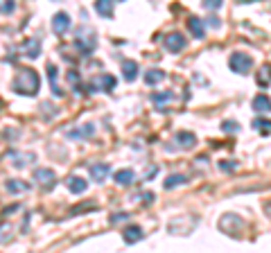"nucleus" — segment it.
<instances>
[{
  "label": "nucleus",
  "instance_id": "20",
  "mask_svg": "<svg viewBox=\"0 0 271 253\" xmlns=\"http://www.w3.org/2000/svg\"><path fill=\"white\" fill-rule=\"evenodd\" d=\"M165 79V72L158 70V68H154V70H147L145 72V82H147V86H156V84H160Z\"/></svg>",
  "mask_w": 271,
  "mask_h": 253
},
{
  "label": "nucleus",
  "instance_id": "19",
  "mask_svg": "<svg viewBox=\"0 0 271 253\" xmlns=\"http://www.w3.org/2000/svg\"><path fill=\"white\" fill-rule=\"evenodd\" d=\"M133 179H136V174L131 170H118L116 176H113V181H116L118 186H131Z\"/></svg>",
  "mask_w": 271,
  "mask_h": 253
},
{
  "label": "nucleus",
  "instance_id": "28",
  "mask_svg": "<svg viewBox=\"0 0 271 253\" xmlns=\"http://www.w3.org/2000/svg\"><path fill=\"white\" fill-rule=\"evenodd\" d=\"M224 5V0H203V7L210 9V12H215V9H220Z\"/></svg>",
  "mask_w": 271,
  "mask_h": 253
},
{
  "label": "nucleus",
  "instance_id": "33",
  "mask_svg": "<svg viewBox=\"0 0 271 253\" xmlns=\"http://www.w3.org/2000/svg\"><path fill=\"white\" fill-rule=\"evenodd\" d=\"M143 201L145 204H152L154 201V194L152 192H143Z\"/></svg>",
  "mask_w": 271,
  "mask_h": 253
},
{
  "label": "nucleus",
  "instance_id": "1",
  "mask_svg": "<svg viewBox=\"0 0 271 253\" xmlns=\"http://www.w3.org/2000/svg\"><path fill=\"white\" fill-rule=\"evenodd\" d=\"M12 88L18 95L34 97L41 88V79H39V75H36V70H32V68H20V70L16 72V77H14V82H12Z\"/></svg>",
  "mask_w": 271,
  "mask_h": 253
},
{
  "label": "nucleus",
  "instance_id": "8",
  "mask_svg": "<svg viewBox=\"0 0 271 253\" xmlns=\"http://www.w3.org/2000/svg\"><path fill=\"white\" fill-rule=\"evenodd\" d=\"M95 134V124H84V127H79V129H70L68 131V138H72V140H86V138H91V136Z\"/></svg>",
  "mask_w": 271,
  "mask_h": 253
},
{
  "label": "nucleus",
  "instance_id": "29",
  "mask_svg": "<svg viewBox=\"0 0 271 253\" xmlns=\"http://www.w3.org/2000/svg\"><path fill=\"white\" fill-rule=\"evenodd\" d=\"M235 167H237L235 161H220V170H222V172H233Z\"/></svg>",
  "mask_w": 271,
  "mask_h": 253
},
{
  "label": "nucleus",
  "instance_id": "17",
  "mask_svg": "<svg viewBox=\"0 0 271 253\" xmlns=\"http://www.w3.org/2000/svg\"><path fill=\"white\" fill-rule=\"evenodd\" d=\"M95 12L104 18H113V0H95Z\"/></svg>",
  "mask_w": 271,
  "mask_h": 253
},
{
  "label": "nucleus",
  "instance_id": "21",
  "mask_svg": "<svg viewBox=\"0 0 271 253\" xmlns=\"http://www.w3.org/2000/svg\"><path fill=\"white\" fill-rule=\"evenodd\" d=\"M30 183H25V181H18V179H9L7 181V190L12 194H16V192H30Z\"/></svg>",
  "mask_w": 271,
  "mask_h": 253
},
{
  "label": "nucleus",
  "instance_id": "32",
  "mask_svg": "<svg viewBox=\"0 0 271 253\" xmlns=\"http://www.w3.org/2000/svg\"><path fill=\"white\" fill-rule=\"evenodd\" d=\"M224 131H237V122H233V120L224 122Z\"/></svg>",
  "mask_w": 271,
  "mask_h": 253
},
{
  "label": "nucleus",
  "instance_id": "25",
  "mask_svg": "<svg viewBox=\"0 0 271 253\" xmlns=\"http://www.w3.org/2000/svg\"><path fill=\"white\" fill-rule=\"evenodd\" d=\"M253 129H255V131H260V134H262V136L271 134V120L255 118V120H253Z\"/></svg>",
  "mask_w": 271,
  "mask_h": 253
},
{
  "label": "nucleus",
  "instance_id": "10",
  "mask_svg": "<svg viewBox=\"0 0 271 253\" xmlns=\"http://www.w3.org/2000/svg\"><path fill=\"white\" fill-rule=\"evenodd\" d=\"M187 28H190V34L195 36V39H203V36H206V28H203V20L199 16H190V18H187Z\"/></svg>",
  "mask_w": 271,
  "mask_h": 253
},
{
  "label": "nucleus",
  "instance_id": "14",
  "mask_svg": "<svg viewBox=\"0 0 271 253\" xmlns=\"http://www.w3.org/2000/svg\"><path fill=\"white\" fill-rule=\"evenodd\" d=\"M174 140L179 142V147H183V149H190V147L197 145V136L190 134V131H179V134L174 136Z\"/></svg>",
  "mask_w": 271,
  "mask_h": 253
},
{
  "label": "nucleus",
  "instance_id": "2",
  "mask_svg": "<svg viewBox=\"0 0 271 253\" xmlns=\"http://www.w3.org/2000/svg\"><path fill=\"white\" fill-rule=\"evenodd\" d=\"M95 45H97L95 30L88 28V25H84V28L77 30V34H75V47L79 50L82 57H91L93 52H95Z\"/></svg>",
  "mask_w": 271,
  "mask_h": 253
},
{
  "label": "nucleus",
  "instance_id": "9",
  "mask_svg": "<svg viewBox=\"0 0 271 253\" xmlns=\"http://www.w3.org/2000/svg\"><path fill=\"white\" fill-rule=\"evenodd\" d=\"M66 183H68V190H70L72 194H84V192H86V188H88V183H86L82 176H77V174L68 176V179H66Z\"/></svg>",
  "mask_w": 271,
  "mask_h": 253
},
{
  "label": "nucleus",
  "instance_id": "12",
  "mask_svg": "<svg viewBox=\"0 0 271 253\" xmlns=\"http://www.w3.org/2000/svg\"><path fill=\"white\" fill-rule=\"evenodd\" d=\"M109 170H111L109 163H95V165H91V179L95 183H102L109 176Z\"/></svg>",
  "mask_w": 271,
  "mask_h": 253
},
{
  "label": "nucleus",
  "instance_id": "24",
  "mask_svg": "<svg viewBox=\"0 0 271 253\" xmlns=\"http://www.w3.org/2000/svg\"><path fill=\"white\" fill-rule=\"evenodd\" d=\"M258 84H260L262 88L271 84V66H269V63H264V66L260 68V72H258Z\"/></svg>",
  "mask_w": 271,
  "mask_h": 253
},
{
  "label": "nucleus",
  "instance_id": "5",
  "mask_svg": "<svg viewBox=\"0 0 271 253\" xmlns=\"http://www.w3.org/2000/svg\"><path fill=\"white\" fill-rule=\"evenodd\" d=\"M70 25H72V20L66 12H57L52 16V30H55V34H66L70 30Z\"/></svg>",
  "mask_w": 271,
  "mask_h": 253
},
{
  "label": "nucleus",
  "instance_id": "27",
  "mask_svg": "<svg viewBox=\"0 0 271 253\" xmlns=\"http://www.w3.org/2000/svg\"><path fill=\"white\" fill-rule=\"evenodd\" d=\"M14 9H16L14 0H0V14H12Z\"/></svg>",
  "mask_w": 271,
  "mask_h": 253
},
{
  "label": "nucleus",
  "instance_id": "3",
  "mask_svg": "<svg viewBox=\"0 0 271 253\" xmlns=\"http://www.w3.org/2000/svg\"><path fill=\"white\" fill-rule=\"evenodd\" d=\"M228 66H231V70L237 72V75H247L253 68V59L249 55H244V52H233L231 59H228Z\"/></svg>",
  "mask_w": 271,
  "mask_h": 253
},
{
  "label": "nucleus",
  "instance_id": "31",
  "mask_svg": "<svg viewBox=\"0 0 271 253\" xmlns=\"http://www.w3.org/2000/svg\"><path fill=\"white\" fill-rule=\"evenodd\" d=\"M156 174H158V165H152L147 172H145V181H152Z\"/></svg>",
  "mask_w": 271,
  "mask_h": 253
},
{
  "label": "nucleus",
  "instance_id": "30",
  "mask_svg": "<svg viewBox=\"0 0 271 253\" xmlns=\"http://www.w3.org/2000/svg\"><path fill=\"white\" fill-rule=\"evenodd\" d=\"M129 217H131L129 213H116V215H111V224H118V221H124Z\"/></svg>",
  "mask_w": 271,
  "mask_h": 253
},
{
  "label": "nucleus",
  "instance_id": "18",
  "mask_svg": "<svg viewBox=\"0 0 271 253\" xmlns=\"http://www.w3.org/2000/svg\"><path fill=\"white\" fill-rule=\"evenodd\" d=\"M122 77L127 79V82H133L136 77H138V63L131 61V59H127L122 63Z\"/></svg>",
  "mask_w": 271,
  "mask_h": 253
},
{
  "label": "nucleus",
  "instance_id": "4",
  "mask_svg": "<svg viewBox=\"0 0 271 253\" xmlns=\"http://www.w3.org/2000/svg\"><path fill=\"white\" fill-rule=\"evenodd\" d=\"M34 179H36V183H39L43 190H50L55 188V183H57V176H55V172L48 170V167H39V170L34 172Z\"/></svg>",
  "mask_w": 271,
  "mask_h": 253
},
{
  "label": "nucleus",
  "instance_id": "7",
  "mask_svg": "<svg viewBox=\"0 0 271 253\" xmlns=\"http://www.w3.org/2000/svg\"><path fill=\"white\" fill-rule=\"evenodd\" d=\"M165 47L170 52H181L185 47V36L179 34V32H172V34L165 36Z\"/></svg>",
  "mask_w": 271,
  "mask_h": 253
},
{
  "label": "nucleus",
  "instance_id": "16",
  "mask_svg": "<svg viewBox=\"0 0 271 253\" xmlns=\"http://www.w3.org/2000/svg\"><path fill=\"white\" fill-rule=\"evenodd\" d=\"M190 181V179L185 176V174H170L168 179H165V190H174V188H179V186H185V183Z\"/></svg>",
  "mask_w": 271,
  "mask_h": 253
},
{
  "label": "nucleus",
  "instance_id": "23",
  "mask_svg": "<svg viewBox=\"0 0 271 253\" xmlns=\"http://www.w3.org/2000/svg\"><path fill=\"white\" fill-rule=\"evenodd\" d=\"M48 77H50V84H52V93H55L57 97H61L64 91H61L59 84H57V66H52V63H48Z\"/></svg>",
  "mask_w": 271,
  "mask_h": 253
},
{
  "label": "nucleus",
  "instance_id": "15",
  "mask_svg": "<svg viewBox=\"0 0 271 253\" xmlns=\"http://www.w3.org/2000/svg\"><path fill=\"white\" fill-rule=\"evenodd\" d=\"M253 109L258 111V113H271V99L267 97V95H255L253 97Z\"/></svg>",
  "mask_w": 271,
  "mask_h": 253
},
{
  "label": "nucleus",
  "instance_id": "26",
  "mask_svg": "<svg viewBox=\"0 0 271 253\" xmlns=\"http://www.w3.org/2000/svg\"><path fill=\"white\" fill-rule=\"evenodd\" d=\"M14 158H18V161H14V165L16 167H25L28 163H34V154H20V156H16V154H12Z\"/></svg>",
  "mask_w": 271,
  "mask_h": 253
},
{
  "label": "nucleus",
  "instance_id": "6",
  "mask_svg": "<svg viewBox=\"0 0 271 253\" xmlns=\"http://www.w3.org/2000/svg\"><path fill=\"white\" fill-rule=\"evenodd\" d=\"M106 91V93H111L113 88H116V77H111V75H102V77H95L91 82V91L95 93V91Z\"/></svg>",
  "mask_w": 271,
  "mask_h": 253
},
{
  "label": "nucleus",
  "instance_id": "13",
  "mask_svg": "<svg viewBox=\"0 0 271 253\" xmlns=\"http://www.w3.org/2000/svg\"><path fill=\"white\" fill-rule=\"evenodd\" d=\"M23 55L30 57V59H36L41 55V41L39 39H28L23 43Z\"/></svg>",
  "mask_w": 271,
  "mask_h": 253
},
{
  "label": "nucleus",
  "instance_id": "11",
  "mask_svg": "<svg viewBox=\"0 0 271 253\" xmlns=\"http://www.w3.org/2000/svg\"><path fill=\"white\" fill-rule=\"evenodd\" d=\"M122 237H124V242H127V244H136V242L143 240L145 233H143V229H140V226L131 224V226H127V229H124Z\"/></svg>",
  "mask_w": 271,
  "mask_h": 253
},
{
  "label": "nucleus",
  "instance_id": "22",
  "mask_svg": "<svg viewBox=\"0 0 271 253\" xmlns=\"http://www.w3.org/2000/svg\"><path fill=\"white\" fill-rule=\"evenodd\" d=\"M170 99H174L172 91H160V93H154V95H152V102H154L158 109H165V102H170Z\"/></svg>",
  "mask_w": 271,
  "mask_h": 253
}]
</instances>
